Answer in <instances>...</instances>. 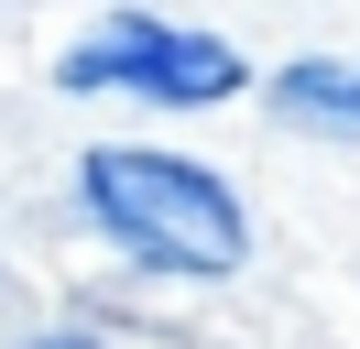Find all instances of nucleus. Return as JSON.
<instances>
[{"instance_id":"f257e3e1","label":"nucleus","mask_w":360,"mask_h":349,"mask_svg":"<svg viewBox=\"0 0 360 349\" xmlns=\"http://www.w3.org/2000/svg\"><path fill=\"white\" fill-rule=\"evenodd\" d=\"M77 174H88V218L120 240V251H142L153 273H240L251 218H240V196H229L207 164L142 153V142H98Z\"/></svg>"},{"instance_id":"f03ea898","label":"nucleus","mask_w":360,"mask_h":349,"mask_svg":"<svg viewBox=\"0 0 360 349\" xmlns=\"http://www.w3.org/2000/svg\"><path fill=\"white\" fill-rule=\"evenodd\" d=\"M55 87H66V99L120 87V99H153V109H219V99H240V55H229L219 33H175V22H153V11H110L88 44H66Z\"/></svg>"},{"instance_id":"7ed1b4c3","label":"nucleus","mask_w":360,"mask_h":349,"mask_svg":"<svg viewBox=\"0 0 360 349\" xmlns=\"http://www.w3.org/2000/svg\"><path fill=\"white\" fill-rule=\"evenodd\" d=\"M273 109H284V120H306V131H360V65H349V55L284 65V77H273Z\"/></svg>"},{"instance_id":"20e7f679","label":"nucleus","mask_w":360,"mask_h":349,"mask_svg":"<svg viewBox=\"0 0 360 349\" xmlns=\"http://www.w3.org/2000/svg\"><path fill=\"white\" fill-rule=\"evenodd\" d=\"M33 349H98V338H33Z\"/></svg>"}]
</instances>
